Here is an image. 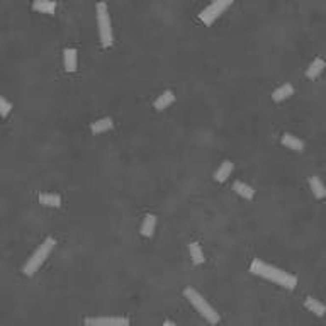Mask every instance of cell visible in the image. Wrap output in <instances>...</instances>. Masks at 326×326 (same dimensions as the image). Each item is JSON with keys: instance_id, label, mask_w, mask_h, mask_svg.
Instances as JSON below:
<instances>
[{"instance_id": "cell-16", "label": "cell", "mask_w": 326, "mask_h": 326, "mask_svg": "<svg viewBox=\"0 0 326 326\" xmlns=\"http://www.w3.org/2000/svg\"><path fill=\"white\" fill-rule=\"evenodd\" d=\"M173 101H175V95H173V92L172 90H165L162 95H158L153 106H155V109H157V110H163V109H166V107H168Z\"/></svg>"}, {"instance_id": "cell-11", "label": "cell", "mask_w": 326, "mask_h": 326, "mask_svg": "<svg viewBox=\"0 0 326 326\" xmlns=\"http://www.w3.org/2000/svg\"><path fill=\"white\" fill-rule=\"evenodd\" d=\"M304 306H306V309H309L311 313H313L314 316H318V318H323L325 314H326V306L323 304V302L318 301V299L306 298Z\"/></svg>"}, {"instance_id": "cell-17", "label": "cell", "mask_w": 326, "mask_h": 326, "mask_svg": "<svg viewBox=\"0 0 326 326\" xmlns=\"http://www.w3.org/2000/svg\"><path fill=\"white\" fill-rule=\"evenodd\" d=\"M280 141H282L284 146L291 148V150H294V151H302V150H304V143H302V139L296 138L294 135H289V133H285Z\"/></svg>"}, {"instance_id": "cell-2", "label": "cell", "mask_w": 326, "mask_h": 326, "mask_svg": "<svg viewBox=\"0 0 326 326\" xmlns=\"http://www.w3.org/2000/svg\"><path fill=\"white\" fill-rule=\"evenodd\" d=\"M184 296H185V299H187V301L190 302V304L194 306L199 313H201V316H204V320H207L209 323H213V325L219 323V314L216 313V309H214V307L211 306L209 302H207L194 287L185 289Z\"/></svg>"}, {"instance_id": "cell-15", "label": "cell", "mask_w": 326, "mask_h": 326, "mask_svg": "<svg viewBox=\"0 0 326 326\" xmlns=\"http://www.w3.org/2000/svg\"><path fill=\"white\" fill-rule=\"evenodd\" d=\"M231 172H233V163L229 160H226L221 163L219 168L214 172V180H216V182H224V180H228V177L231 175Z\"/></svg>"}, {"instance_id": "cell-13", "label": "cell", "mask_w": 326, "mask_h": 326, "mask_svg": "<svg viewBox=\"0 0 326 326\" xmlns=\"http://www.w3.org/2000/svg\"><path fill=\"white\" fill-rule=\"evenodd\" d=\"M32 9L41 14H53L56 10V2H53V0H34Z\"/></svg>"}, {"instance_id": "cell-19", "label": "cell", "mask_w": 326, "mask_h": 326, "mask_svg": "<svg viewBox=\"0 0 326 326\" xmlns=\"http://www.w3.org/2000/svg\"><path fill=\"white\" fill-rule=\"evenodd\" d=\"M39 202L46 207H60L61 206V197L58 194H41Z\"/></svg>"}, {"instance_id": "cell-12", "label": "cell", "mask_w": 326, "mask_h": 326, "mask_svg": "<svg viewBox=\"0 0 326 326\" xmlns=\"http://www.w3.org/2000/svg\"><path fill=\"white\" fill-rule=\"evenodd\" d=\"M112 128H114V121L110 119V117H102V119L90 124V131L94 133V135H101V133H106Z\"/></svg>"}, {"instance_id": "cell-8", "label": "cell", "mask_w": 326, "mask_h": 326, "mask_svg": "<svg viewBox=\"0 0 326 326\" xmlns=\"http://www.w3.org/2000/svg\"><path fill=\"white\" fill-rule=\"evenodd\" d=\"M323 70H325V60H323V58H314L313 63L307 66L306 77L309 80H314V79H318L321 73H323Z\"/></svg>"}, {"instance_id": "cell-3", "label": "cell", "mask_w": 326, "mask_h": 326, "mask_svg": "<svg viewBox=\"0 0 326 326\" xmlns=\"http://www.w3.org/2000/svg\"><path fill=\"white\" fill-rule=\"evenodd\" d=\"M53 246H54V240L53 238H46V240H44V242L41 243L38 248H36L34 253L31 255V258H27V262H26L24 269H22L24 275H27V277L34 275V273L39 270V267L44 264V260L48 258V255L51 253Z\"/></svg>"}, {"instance_id": "cell-4", "label": "cell", "mask_w": 326, "mask_h": 326, "mask_svg": "<svg viewBox=\"0 0 326 326\" xmlns=\"http://www.w3.org/2000/svg\"><path fill=\"white\" fill-rule=\"evenodd\" d=\"M95 12H97L101 44L104 48H110L114 43V36H112V24H110V16H109V9H107V3L99 2L97 7H95Z\"/></svg>"}, {"instance_id": "cell-9", "label": "cell", "mask_w": 326, "mask_h": 326, "mask_svg": "<svg viewBox=\"0 0 326 326\" xmlns=\"http://www.w3.org/2000/svg\"><path fill=\"white\" fill-rule=\"evenodd\" d=\"M294 94V87H292L291 83H284L280 85L279 88H275V90L272 92V101L273 102H282L285 99H289L291 95Z\"/></svg>"}, {"instance_id": "cell-18", "label": "cell", "mask_w": 326, "mask_h": 326, "mask_svg": "<svg viewBox=\"0 0 326 326\" xmlns=\"http://www.w3.org/2000/svg\"><path fill=\"white\" fill-rule=\"evenodd\" d=\"M309 185H311V190H313V195L316 199L326 197V189H325V185H323V182H321L320 177H311Z\"/></svg>"}, {"instance_id": "cell-14", "label": "cell", "mask_w": 326, "mask_h": 326, "mask_svg": "<svg viewBox=\"0 0 326 326\" xmlns=\"http://www.w3.org/2000/svg\"><path fill=\"white\" fill-rule=\"evenodd\" d=\"M155 226H157V216H153V214L144 216L143 224H141V235L144 238H151V236H153Z\"/></svg>"}, {"instance_id": "cell-7", "label": "cell", "mask_w": 326, "mask_h": 326, "mask_svg": "<svg viewBox=\"0 0 326 326\" xmlns=\"http://www.w3.org/2000/svg\"><path fill=\"white\" fill-rule=\"evenodd\" d=\"M63 66L68 73L77 70V50L75 48H65L63 50Z\"/></svg>"}, {"instance_id": "cell-6", "label": "cell", "mask_w": 326, "mask_h": 326, "mask_svg": "<svg viewBox=\"0 0 326 326\" xmlns=\"http://www.w3.org/2000/svg\"><path fill=\"white\" fill-rule=\"evenodd\" d=\"M85 326H129V320L122 316H101V318H87L83 321Z\"/></svg>"}, {"instance_id": "cell-10", "label": "cell", "mask_w": 326, "mask_h": 326, "mask_svg": "<svg viewBox=\"0 0 326 326\" xmlns=\"http://www.w3.org/2000/svg\"><path fill=\"white\" fill-rule=\"evenodd\" d=\"M233 190L236 192V194L240 195V197L246 199V201H251V199L255 197V190L250 187L248 184L242 182V180H236L235 184H233Z\"/></svg>"}, {"instance_id": "cell-1", "label": "cell", "mask_w": 326, "mask_h": 326, "mask_svg": "<svg viewBox=\"0 0 326 326\" xmlns=\"http://www.w3.org/2000/svg\"><path fill=\"white\" fill-rule=\"evenodd\" d=\"M250 272L258 277H264V279L270 280V282L279 284L280 287L289 289V291L296 289V285H298V277L296 275L285 272L282 269H277V267H273V265L265 264V262L258 260V258H255V260L251 262Z\"/></svg>"}, {"instance_id": "cell-20", "label": "cell", "mask_w": 326, "mask_h": 326, "mask_svg": "<svg viewBox=\"0 0 326 326\" xmlns=\"http://www.w3.org/2000/svg\"><path fill=\"white\" fill-rule=\"evenodd\" d=\"M189 251H190V258H192V262H194L195 265L204 264L206 258H204V253H202L201 246H199V243L192 242L190 244H189Z\"/></svg>"}, {"instance_id": "cell-5", "label": "cell", "mask_w": 326, "mask_h": 326, "mask_svg": "<svg viewBox=\"0 0 326 326\" xmlns=\"http://www.w3.org/2000/svg\"><path fill=\"white\" fill-rule=\"evenodd\" d=\"M233 3H235V0H213V2H211L209 5L199 14V19H201L206 26H211L229 5H233Z\"/></svg>"}, {"instance_id": "cell-21", "label": "cell", "mask_w": 326, "mask_h": 326, "mask_svg": "<svg viewBox=\"0 0 326 326\" xmlns=\"http://www.w3.org/2000/svg\"><path fill=\"white\" fill-rule=\"evenodd\" d=\"M10 109H12V106H10V102L7 101L5 97L0 99V114H2V117H7L10 112Z\"/></svg>"}, {"instance_id": "cell-22", "label": "cell", "mask_w": 326, "mask_h": 326, "mask_svg": "<svg viewBox=\"0 0 326 326\" xmlns=\"http://www.w3.org/2000/svg\"><path fill=\"white\" fill-rule=\"evenodd\" d=\"M163 326H177V325L172 323V321H165V323H163Z\"/></svg>"}]
</instances>
